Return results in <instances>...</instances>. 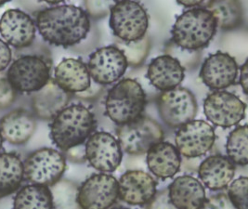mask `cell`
I'll return each instance as SVG.
<instances>
[{"instance_id": "f35d334b", "label": "cell", "mask_w": 248, "mask_h": 209, "mask_svg": "<svg viewBox=\"0 0 248 209\" xmlns=\"http://www.w3.org/2000/svg\"><path fill=\"white\" fill-rule=\"evenodd\" d=\"M69 160L75 163H82L86 161V151H85V145L81 144L78 146H76L74 148H71L70 150L66 151Z\"/></svg>"}, {"instance_id": "ba28073f", "label": "cell", "mask_w": 248, "mask_h": 209, "mask_svg": "<svg viewBox=\"0 0 248 209\" xmlns=\"http://www.w3.org/2000/svg\"><path fill=\"white\" fill-rule=\"evenodd\" d=\"M65 169V157L50 148L35 151L23 163V172L26 179L33 184L47 187L58 182Z\"/></svg>"}, {"instance_id": "cb8c5ba5", "label": "cell", "mask_w": 248, "mask_h": 209, "mask_svg": "<svg viewBox=\"0 0 248 209\" xmlns=\"http://www.w3.org/2000/svg\"><path fill=\"white\" fill-rule=\"evenodd\" d=\"M36 128L34 116L27 111L18 109L6 114L0 121V132L3 140L20 145L27 143Z\"/></svg>"}, {"instance_id": "603a6c76", "label": "cell", "mask_w": 248, "mask_h": 209, "mask_svg": "<svg viewBox=\"0 0 248 209\" xmlns=\"http://www.w3.org/2000/svg\"><path fill=\"white\" fill-rule=\"evenodd\" d=\"M70 94L57 86L49 79L44 88L33 95V109L36 116L42 120H51L63 110L69 102Z\"/></svg>"}, {"instance_id": "ffe728a7", "label": "cell", "mask_w": 248, "mask_h": 209, "mask_svg": "<svg viewBox=\"0 0 248 209\" xmlns=\"http://www.w3.org/2000/svg\"><path fill=\"white\" fill-rule=\"evenodd\" d=\"M168 190L170 201L177 209H200L205 201L203 184L193 177H177Z\"/></svg>"}, {"instance_id": "30bf717a", "label": "cell", "mask_w": 248, "mask_h": 209, "mask_svg": "<svg viewBox=\"0 0 248 209\" xmlns=\"http://www.w3.org/2000/svg\"><path fill=\"white\" fill-rule=\"evenodd\" d=\"M247 105L234 94L225 90H217L207 95L203 102L206 118L220 128L236 126L246 116Z\"/></svg>"}, {"instance_id": "ab89813d", "label": "cell", "mask_w": 248, "mask_h": 209, "mask_svg": "<svg viewBox=\"0 0 248 209\" xmlns=\"http://www.w3.org/2000/svg\"><path fill=\"white\" fill-rule=\"evenodd\" d=\"M248 61L241 66V71H240V83L241 86L244 90V93L247 95L248 94Z\"/></svg>"}, {"instance_id": "83f0119b", "label": "cell", "mask_w": 248, "mask_h": 209, "mask_svg": "<svg viewBox=\"0 0 248 209\" xmlns=\"http://www.w3.org/2000/svg\"><path fill=\"white\" fill-rule=\"evenodd\" d=\"M248 126H239L230 133L226 151L228 158L238 165L246 166L248 163Z\"/></svg>"}, {"instance_id": "8d00e7d4", "label": "cell", "mask_w": 248, "mask_h": 209, "mask_svg": "<svg viewBox=\"0 0 248 209\" xmlns=\"http://www.w3.org/2000/svg\"><path fill=\"white\" fill-rule=\"evenodd\" d=\"M103 86L97 84L96 82L92 81L91 83L90 88L87 90L80 92L76 94L77 98L81 99H85V100H93V99H98L103 92Z\"/></svg>"}, {"instance_id": "5bb4252c", "label": "cell", "mask_w": 248, "mask_h": 209, "mask_svg": "<svg viewBox=\"0 0 248 209\" xmlns=\"http://www.w3.org/2000/svg\"><path fill=\"white\" fill-rule=\"evenodd\" d=\"M90 76L99 85H111L124 76L128 66L123 52L115 46L103 47L90 57Z\"/></svg>"}, {"instance_id": "4316f807", "label": "cell", "mask_w": 248, "mask_h": 209, "mask_svg": "<svg viewBox=\"0 0 248 209\" xmlns=\"http://www.w3.org/2000/svg\"><path fill=\"white\" fill-rule=\"evenodd\" d=\"M13 209H53L50 189L37 184L23 187L14 198Z\"/></svg>"}, {"instance_id": "74e56055", "label": "cell", "mask_w": 248, "mask_h": 209, "mask_svg": "<svg viewBox=\"0 0 248 209\" xmlns=\"http://www.w3.org/2000/svg\"><path fill=\"white\" fill-rule=\"evenodd\" d=\"M12 50L6 42L0 39V72L4 71L12 61Z\"/></svg>"}, {"instance_id": "7a4b0ae2", "label": "cell", "mask_w": 248, "mask_h": 209, "mask_svg": "<svg viewBox=\"0 0 248 209\" xmlns=\"http://www.w3.org/2000/svg\"><path fill=\"white\" fill-rule=\"evenodd\" d=\"M96 128L94 114L80 104L66 106L53 118L50 125V139L62 151L81 145Z\"/></svg>"}, {"instance_id": "7bdbcfd3", "label": "cell", "mask_w": 248, "mask_h": 209, "mask_svg": "<svg viewBox=\"0 0 248 209\" xmlns=\"http://www.w3.org/2000/svg\"><path fill=\"white\" fill-rule=\"evenodd\" d=\"M6 4V2L5 1H0V7L1 6H3V5H5Z\"/></svg>"}, {"instance_id": "d590c367", "label": "cell", "mask_w": 248, "mask_h": 209, "mask_svg": "<svg viewBox=\"0 0 248 209\" xmlns=\"http://www.w3.org/2000/svg\"><path fill=\"white\" fill-rule=\"evenodd\" d=\"M147 209H177L171 203L169 190L164 189L156 192L155 196L148 203Z\"/></svg>"}, {"instance_id": "d4e9b609", "label": "cell", "mask_w": 248, "mask_h": 209, "mask_svg": "<svg viewBox=\"0 0 248 209\" xmlns=\"http://www.w3.org/2000/svg\"><path fill=\"white\" fill-rule=\"evenodd\" d=\"M23 163L18 154H0V198L11 195L23 182Z\"/></svg>"}, {"instance_id": "ee69618b", "label": "cell", "mask_w": 248, "mask_h": 209, "mask_svg": "<svg viewBox=\"0 0 248 209\" xmlns=\"http://www.w3.org/2000/svg\"></svg>"}, {"instance_id": "7402d4cb", "label": "cell", "mask_w": 248, "mask_h": 209, "mask_svg": "<svg viewBox=\"0 0 248 209\" xmlns=\"http://www.w3.org/2000/svg\"><path fill=\"white\" fill-rule=\"evenodd\" d=\"M199 177L205 187L218 191L232 182L235 174L234 164L226 156L216 154L204 159L198 169Z\"/></svg>"}, {"instance_id": "6da1fadb", "label": "cell", "mask_w": 248, "mask_h": 209, "mask_svg": "<svg viewBox=\"0 0 248 209\" xmlns=\"http://www.w3.org/2000/svg\"><path fill=\"white\" fill-rule=\"evenodd\" d=\"M36 26L47 43L68 48L78 44L87 37L91 31V20L80 7L60 5L38 12Z\"/></svg>"}, {"instance_id": "836d02e7", "label": "cell", "mask_w": 248, "mask_h": 209, "mask_svg": "<svg viewBox=\"0 0 248 209\" xmlns=\"http://www.w3.org/2000/svg\"><path fill=\"white\" fill-rule=\"evenodd\" d=\"M113 4L111 1H86V12L93 18H102L110 12Z\"/></svg>"}, {"instance_id": "8fae6325", "label": "cell", "mask_w": 248, "mask_h": 209, "mask_svg": "<svg viewBox=\"0 0 248 209\" xmlns=\"http://www.w3.org/2000/svg\"><path fill=\"white\" fill-rule=\"evenodd\" d=\"M118 198V180L107 174L90 177L78 188L79 206L81 209H108Z\"/></svg>"}, {"instance_id": "9a60e30c", "label": "cell", "mask_w": 248, "mask_h": 209, "mask_svg": "<svg viewBox=\"0 0 248 209\" xmlns=\"http://www.w3.org/2000/svg\"><path fill=\"white\" fill-rule=\"evenodd\" d=\"M238 65L233 57L221 51L209 56L203 64L200 77L203 84L212 89H223L233 85Z\"/></svg>"}, {"instance_id": "d6a6232c", "label": "cell", "mask_w": 248, "mask_h": 209, "mask_svg": "<svg viewBox=\"0 0 248 209\" xmlns=\"http://www.w3.org/2000/svg\"><path fill=\"white\" fill-rule=\"evenodd\" d=\"M16 92L6 75L0 73V109L7 108L15 100Z\"/></svg>"}, {"instance_id": "277c9868", "label": "cell", "mask_w": 248, "mask_h": 209, "mask_svg": "<svg viewBox=\"0 0 248 209\" xmlns=\"http://www.w3.org/2000/svg\"><path fill=\"white\" fill-rule=\"evenodd\" d=\"M146 94L134 79H122L108 92L105 112L115 124L122 126L140 118L146 107Z\"/></svg>"}, {"instance_id": "7c38bea8", "label": "cell", "mask_w": 248, "mask_h": 209, "mask_svg": "<svg viewBox=\"0 0 248 209\" xmlns=\"http://www.w3.org/2000/svg\"><path fill=\"white\" fill-rule=\"evenodd\" d=\"M215 140L214 129L203 120H192L181 126L175 138L177 150L187 158H196L208 153Z\"/></svg>"}, {"instance_id": "e575fe53", "label": "cell", "mask_w": 248, "mask_h": 209, "mask_svg": "<svg viewBox=\"0 0 248 209\" xmlns=\"http://www.w3.org/2000/svg\"><path fill=\"white\" fill-rule=\"evenodd\" d=\"M200 209H237L226 193H218L205 199Z\"/></svg>"}, {"instance_id": "d6986e66", "label": "cell", "mask_w": 248, "mask_h": 209, "mask_svg": "<svg viewBox=\"0 0 248 209\" xmlns=\"http://www.w3.org/2000/svg\"><path fill=\"white\" fill-rule=\"evenodd\" d=\"M147 77L155 88L168 91L181 85L185 77V69L175 58L165 54L152 61Z\"/></svg>"}, {"instance_id": "44dd1931", "label": "cell", "mask_w": 248, "mask_h": 209, "mask_svg": "<svg viewBox=\"0 0 248 209\" xmlns=\"http://www.w3.org/2000/svg\"><path fill=\"white\" fill-rule=\"evenodd\" d=\"M147 165L159 178L167 179L175 176L181 165V156L176 146L160 142L147 152Z\"/></svg>"}, {"instance_id": "4dcf8cb0", "label": "cell", "mask_w": 248, "mask_h": 209, "mask_svg": "<svg viewBox=\"0 0 248 209\" xmlns=\"http://www.w3.org/2000/svg\"><path fill=\"white\" fill-rule=\"evenodd\" d=\"M248 177H240L231 183L228 190V197L237 209H248Z\"/></svg>"}, {"instance_id": "60d3db41", "label": "cell", "mask_w": 248, "mask_h": 209, "mask_svg": "<svg viewBox=\"0 0 248 209\" xmlns=\"http://www.w3.org/2000/svg\"><path fill=\"white\" fill-rule=\"evenodd\" d=\"M207 2H203V1H201V0H199V1H195V0H192V1L183 0V1H178V4H180L181 6H184V7H187V8H197V7H200L201 5H203L204 7H206Z\"/></svg>"}, {"instance_id": "f546056e", "label": "cell", "mask_w": 248, "mask_h": 209, "mask_svg": "<svg viewBox=\"0 0 248 209\" xmlns=\"http://www.w3.org/2000/svg\"><path fill=\"white\" fill-rule=\"evenodd\" d=\"M115 47L123 52L127 64L132 67H139L145 62L152 43L150 37L145 35L140 40L131 42H124L118 39L115 41Z\"/></svg>"}, {"instance_id": "f1b7e54d", "label": "cell", "mask_w": 248, "mask_h": 209, "mask_svg": "<svg viewBox=\"0 0 248 209\" xmlns=\"http://www.w3.org/2000/svg\"><path fill=\"white\" fill-rule=\"evenodd\" d=\"M50 192L53 209H81L78 200V187L73 181L60 179Z\"/></svg>"}, {"instance_id": "1f68e13d", "label": "cell", "mask_w": 248, "mask_h": 209, "mask_svg": "<svg viewBox=\"0 0 248 209\" xmlns=\"http://www.w3.org/2000/svg\"><path fill=\"white\" fill-rule=\"evenodd\" d=\"M167 55L175 58L184 69H192L197 66L200 61V53L194 50L181 48L173 42H170L166 47Z\"/></svg>"}, {"instance_id": "5b68a950", "label": "cell", "mask_w": 248, "mask_h": 209, "mask_svg": "<svg viewBox=\"0 0 248 209\" xmlns=\"http://www.w3.org/2000/svg\"><path fill=\"white\" fill-rule=\"evenodd\" d=\"M110 27L121 41L131 42L146 35L148 15L145 9L135 1H118L110 11Z\"/></svg>"}, {"instance_id": "9c48e42d", "label": "cell", "mask_w": 248, "mask_h": 209, "mask_svg": "<svg viewBox=\"0 0 248 209\" xmlns=\"http://www.w3.org/2000/svg\"><path fill=\"white\" fill-rule=\"evenodd\" d=\"M162 120L170 128H181L192 121L197 114V100L188 88H176L163 91L157 99Z\"/></svg>"}, {"instance_id": "e0dca14e", "label": "cell", "mask_w": 248, "mask_h": 209, "mask_svg": "<svg viewBox=\"0 0 248 209\" xmlns=\"http://www.w3.org/2000/svg\"><path fill=\"white\" fill-rule=\"evenodd\" d=\"M0 34L16 48H27L35 38V25L32 18L23 11L9 10L0 19Z\"/></svg>"}, {"instance_id": "8992f818", "label": "cell", "mask_w": 248, "mask_h": 209, "mask_svg": "<svg viewBox=\"0 0 248 209\" xmlns=\"http://www.w3.org/2000/svg\"><path fill=\"white\" fill-rule=\"evenodd\" d=\"M118 142L126 154L141 155L164 139V131L157 122L147 116L119 126L117 129Z\"/></svg>"}, {"instance_id": "b9f144b4", "label": "cell", "mask_w": 248, "mask_h": 209, "mask_svg": "<svg viewBox=\"0 0 248 209\" xmlns=\"http://www.w3.org/2000/svg\"><path fill=\"white\" fill-rule=\"evenodd\" d=\"M2 144H3V138H2V135H1V132H0V149L2 148Z\"/></svg>"}, {"instance_id": "3957f363", "label": "cell", "mask_w": 248, "mask_h": 209, "mask_svg": "<svg viewBox=\"0 0 248 209\" xmlns=\"http://www.w3.org/2000/svg\"><path fill=\"white\" fill-rule=\"evenodd\" d=\"M217 28L211 11L201 7L191 9L178 17L172 28V42L181 48L197 51L210 43Z\"/></svg>"}, {"instance_id": "52a82bcc", "label": "cell", "mask_w": 248, "mask_h": 209, "mask_svg": "<svg viewBox=\"0 0 248 209\" xmlns=\"http://www.w3.org/2000/svg\"><path fill=\"white\" fill-rule=\"evenodd\" d=\"M7 77L14 90L34 93L44 88L49 81L50 64L39 56H23L13 62Z\"/></svg>"}, {"instance_id": "2e32d148", "label": "cell", "mask_w": 248, "mask_h": 209, "mask_svg": "<svg viewBox=\"0 0 248 209\" xmlns=\"http://www.w3.org/2000/svg\"><path fill=\"white\" fill-rule=\"evenodd\" d=\"M156 193V181L141 170H128L118 180V197L126 204L142 206Z\"/></svg>"}, {"instance_id": "484cf974", "label": "cell", "mask_w": 248, "mask_h": 209, "mask_svg": "<svg viewBox=\"0 0 248 209\" xmlns=\"http://www.w3.org/2000/svg\"><path fill=\"white\" fill-rule=\"evenodd\" d=\"M213 14L217 26L222 30H232L244 22V10L240 1L215 0L208 1L205 7Z\"/></svg>"}, {"instance_id": "ac0fdd59", "label": "cell", "mask_w": 248, "mask_h": 209, "mask_svg": "<svg viewBox=\"0 0 248 209\" xmlns=\"http://www.w3.org/2000/svg\"><path fill=\"white\" fill-rule=\"evenodd\" d=\"M57 86L69 94H78L90 88L91 77L87 64L78 59H63L55 68Z\"/></svg>"}, {"instance_id": "4fadbf2b", "label": "cell", "mask_w": 248, "mask_h": 209, "mask_svg": "<svg viewBox=\"0 0 248 209\" xmlns=\"http://www.w3.org/2000/svg\"><path fill=\"white\" fill-rule=\"evenodd\" d=\"M86 159L91 166L101 172H113L120 165L123 152L119 142L110 133L96 132L89 138L85 146Z\"/></svg>"}]
</instances>
